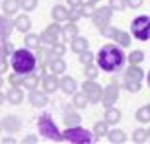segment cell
Returning <instances> with one entry per match:
<instances>
[{
    "label": "cell",
    "instance_id": "1",
    "mask_svg": "<svg viewBox=\"0 0 150 144\" xmlns=\"http://www.w3.org/2000/svg\"><path fill=\"white\" fill-rule=\"evenodd\" d=\"M96 62H98V68H101L103 72H121L123 66H125V55L123 51L117 47V45H105L98 51V56H96Z\"/></svg>",
    "mask_w": 150,
    "mask_h": 144
},
{
    "label": "cell",
    "instance_id": "2",
    "mask_svg": "<svg viewBox=\"0 0 150 144\" xmlns=\"http://www.w3.org/2000/svg\"><path fill=\"white\" fill-rule=\"evenodd\" d=\"M10 64H12V68H14V72L25 76V74L35 72V68H37V59H35V55L25 47V49H18V51L12 53Z\"/></svg>",
    "mask_w": 150,
    "mask_h": 144
},
{
    "label": "cell",
    "instance_id": "3",
    "mask_svg": "<svg viewBox=\"0 0 150 144\" xmlns=\"http://www.w3.org/2000/svg\"><path fill=\"white\" fill-rule=\"evenodd\" d=\"M62 140H67V142H74V144H90L96 140V134H92L90 131L82 127H68L64 133H62Z\"/></svg>",
    "mask_w": 150,
    "mask_h": 144
},
{
    "label": "cell",
    "instance_id": "4",
    "mask_svg": "<svg viewBox=\"0 0 150 144\" xmlns=\"http://www.w3.org/2000/svg\"><path fill=\"white\" fill-rule=\"evenodd\" d=\"M131 31L139 41H148L150 39V18L148 16H139L134 18L131 23Z\"/></svg>",
    "mask_w": 150,
    "mask_h": 144
},
{
    "label": "cell",
    "instance_id": "5",
    "mask_svg": "<svg viewBox=\"0 0 150 144\" xmlns=\"http://www.w3.org/2000/svg\"><path fill=\"white\" fill-rule=\"evenodd\" d=\"M37 125H39V131H41V136H47L49 140H62V134L59 133L57 125L53 123V119L49 115H43Z\"/></svg>",
    "mask_w": 150,
    "mask_h": 144
},
{
    "label": "cell",
    "instance_id": "6",
    "mask_svg": "<svg viewBox=\"0 0 150 144\" xmlns=\"http://www.w3.org/2000/svg\"><path fill=\"white\" fill-rule=\"evenodd\" d=\"M140 80H142V70L137 64H131V68L125 72V86H127V90L129 92H139Z\"/></svg>",
    "mask_w": 150,
    "mask_h": 144
},
{
    "label": "cell",
    "instance_id": "7",
    "mask_svg": "<svg viewBox=\"0 0 150 144\" xmlns=\"http://www.w3.org/2000/svg\"><path fill=\"white\" fill-rule=\"evenodd\" d=\"M82 90H84V94H86V97H88L90 103H98V101L101 100V88L94 82V80H86L84 86H82Z\"/></svg>",
    "mask_w": 150,
    "mask_h": 144
},
{
    "label": "cell",
    "instance_id": "8",
    "mask_svg": "<svg viewBox=\"0 0 150 144\" xmlns=\"http://www.w3.org/2000/svg\"><path fill=\"white\" fill-rule=\"evenodd\" d=\"M111 8L107 6V8H98V10H94V14H92V18H94V23L98 25V28H101V25H105V23H109V20H111Z\"/></svg>",
    "mask_w": 150,
    "mask_h": 144
},
{
    "label": "cell",
    "instance_id": "9",
    "mask_svg": "<svg viewBox=\"0 0 150 144\" xmlns=\"http://www.w3.org/2000/svg\"><path fill=\"white\" fill-rule=\"evenodd\" d=\"M117 95H119V90H117V86L115 84H109L105 90H101V100L100 101H103V105H113L117 101Z\"/></svg>",
    "mask_w": 150,
    "mask_h": 144
},
{
    "label": "cell",
    "instance_id": "10",
    "mask_svg": "<svg viewBox=\"0 0 150 144\" xmlns=\"http://www.w3.org/2000/svg\"><path fill=\"white\" fill-rule=\"evenodd\" d=\"M59 88H61L64 94H74V92H76V80L70 78V76H64L61 82H59Z\"/></svg>",
    "mask_w": 150,
    "mask_h": 144
},
{
    "label": "cell",
    "instance_id": "11",
    "mask_svg": "<svg viewBox=\"0 0 150 144\" xmlns=\"http://www.w3.org/2000/svg\"><path fill=\"white\" fill-rule=\"evenodd\" d=\"M29 101H31V105H35V107H43V105H47V95L45 94H41V92H37V90H31V94H29Z\"/></svg>",
    "mask_w": 150,
    "mask_h": 144
},
{
    "label": "cell",
    "instance_id": "12",
    "mask_svg": "<svg viewBox=\"0 0 150 144\" xmlns=\"http://www.w3.org/2000/svg\"><path fill=\"white\" fill-rule=\"evenodd\" d=\"M61 35L64 37V41H70L78 35V28H76V22H70L67 23L64 28H61Z\"/></svg>",
    "mask_w": 150,
    "mask_h": 144
},
{
    "label": "cell",
    "instance_id": "13",
    "mask_svg": "<svg viewBox=\"0 0 150 144\" xmlns=\"http://www.w3.org/2000/svg\"><path fill=\"white\" fill-rule=\"evenodd\" d=\"M12 29H14V23L8 20V18L0 16V37L2 39H8L12 33Z\"/></svg>",
    "mask_w": 150,
    "mask_h": 144
},
{
    "label": "cell",
    "instance_id": "14",
    "mask_svg": "<svg viewBox=\"0 0 150 144\" xmlns=\"http://www.w3.org/2000/svg\"><path fill=\"white\" fill-rule=\"evenodd\" d=\"M14 28H16L18 31L25 33V31H29V28H31V20H29L28 16H18L16 20H14Z\"/></svg>",
    "mask_w": 150,
    "mask_h": 144
},
{
    "label": "cell",
    "instance_id": "15",
    "mask_svg": "<svg viewBox=\"0 0 150 144\" xmlns=\"http://www.w3.org/2000/svg\"><path fill=\"white\" fill-rule=\"evenodd\" d=\"M6 100L10 101V103H14V105H18V103L23 100V92L18 88V86H14V88H10V92L6 94Z\"/></svg>",
    "mask_w": 150,
    "mask_h": 144
},
{
    "label": "cell",
    "instance_id": "16",
    "mask_svg": "<svg viewBox=\"0 0 150 144\" xmlns=\"http://www.w3.org/2000/svg\"><path fill=\"white\" fill-rule=\"evenodd\" d=\"M20 127H22V123H20V119H18V117H6L4 123H2V128L10 131V133L20 131Z\"/></svg>",
    "mask_w": 150,
    "mask_h": 144
},
{
    "label": "cell",
    "instance_id": "17",
    "mask_svg": "<svg viewBox=\"0 0 150 144\" xmlns=\"http://www.w3.org/2000/svg\"><path fill=\"white\" fill-rule=\"evenodd\" d=\"M57 88H59V80H57V76H43V90L47 92V94L57 92Z\"/></svg>",
    "mask_w": 150,
    "mask_h": 144
},
{
    "label": "cell",
    "instance_id": "18",
    "mask_svg": "<svg viewBox=\"0 0 150 144\" xmlns=\"http://www.w3.org/2000/svg\"><path fill=\"white\" fill-rule=\"evenodd\" d=\"M72 41V51L74 53H84V51H88V39H84V37H74L70 39Z\"/></svg>",
    "mask_w": 150,
    "mask_h": 144
},
{
    "label": "cell",
    "instance_id": "19",
    "mask_svg": "<svg viewBox=\"0 0 150 144\" xmlns=\"http://www.w3.org/2000/svg\"><path fill=\"white\" fill-rule=\"evenodd\" d=\"M51 14H53V20H55V22H64V20H68V10L64 8V6L57 4Z\"/></svg>",
    "mask_w": 150,
    "mask_h": 144
},
{
    "label": "cell",
    "instance_id": "20",
    "mask_svg": "<svg viewBox=\"0 0 150 144\" xmlns=\"http://www.w3.org/2000/svg\"><path fill=\"white\" fill-rule=\"evenodd\" d=\"M2 8H4V12L8 16H12V14H16L20 10V0H4L2 2Z\"/></svg>",
    "mask_w": 150,
    "mask_h": 144
},
{
    "label": "cell",
    "instance_id": "21",
    "mask_svg": "<svg viewBox=\"0 0 150 144\" xmlns=\"http://www.w3.org/2000/svg\"><path fill=\"white\" fill-rule=\"evenodd\" d=\"M22 84L28 90H35V86L39 84V76H37V74H33V72H31V74H25L23 80H22Z\"/></svg>",
    "mask_w": 150,
    "mask_h": 144
},
{
    "label": "cell",
    "instance_id": "22",
    "mask_svg": "<svg viewBox=\"0 0 150 144\" xmlns=\"http://www.w3.org/2000/svg\"><path fill=\"white\" fill-rule=\"evenodd\" d=\"M51 70L55 72V74H62V72L67 70V64L62 61L61 56H53V62H51Z\"/></svg>",
    "mask_w": 150,
    "mask_h": 144
},
{
    "label": "cell",
    "instance_id": "23",
    "mask_svg": "<svg viewBox=\"0 0 150 144\" xmlns=\"http://www.w3.org/2000/svg\"><path fill=\"white\" fill-rule=\"evenodd\" d=\"M113 39H115L117 43H121V47H129V45H131V37H129L125 31H121V29H115Z\"/></svg>",
    "mask_w": 150,
    "mask_h": 144
},
{
    "label": "cell",
    "instance_id": "24",
    "mask_svg": "<svg viewBox=\"0 0 150 144\" xmlns=\"http://www.w3.org/2000/svg\"><path fill=\"white\" fill-rule=\"evenodd\" d=\"M119 119H121V113H119V109H115V107H107V111H105V123H117L119 121Z\"/></svg>",
    "mask_w": 150,
    "mask_h": 144
},
{
    "label": "cell",
    "instance_id": "25",
    "mask_svg": "<svg viewBox=\"0 0 150 144\" xmlns=\"http://www.w3.org/2000/svg\"><path fill=\"white\" fill-rule=\"evenodd\" d=\"M39 41H41V43H47V45H55L57 41H59V35L51 33L49 29H45L43 33H41V37H39Z\"/></svg>",
    "mask_w": 150,
    "mask_h": 144
},
{
    "label": "cell",
    "instance_id": "26",
    "mask_svg": "<svg viewBox=\"0 0 150 144\" xmlns=\"http://www.w3.org/2000/svg\"><path fill=\"white\" fill-rule=\"evenodd\" d=\"M88 97H86V94L84 92H80V94H76L74 92V105L78 107V109H82V107H88Z\"/></svg>",
    "mask_w": 150,
    "mask_h": 144
},
{
    "label": "cell",
    "instance_id": "27",
    "mask_svg": "<svg viewBox=\"0 0 150 144\" xmlns=\"http://www.w3.org/2000/svg\"><path fill=\"white\" fill-rule=\"evenodd\" d=\"M137 121L140 123H148L150 121V105H144L137 111Z\"/></svg>",
    "mask_w": 150,
    "mask_h": 144
},
{
    "label": "cell",
    "instance_id": "28",
    "mask_svg": "<svg viewBox=\"0 0 150 144\" xmlns=\"http://www.w3.org/2000/svg\"><path fill=\"white\" fill-rule=\"evenodd\" d=\"M107 138H109V142H125V134H123V131H111V133H107Z\"/></svg>",
    "mask_w": 150,
    "mask_h": 144
},
{
    "label": "cell",
    "instance_id": "29",
    "mask_svg": "<svg viewBox=\"0 0 150 144\" xmlns=\"http://www.w3.org/2000/svg\"><path fill=\"white\" fill-rule=\"evenodd\" d=\"M39 43H41V41H39V35L29 33L28 37H25V47H28V49H37Z\"/></svg>",
    "mask_w": 150,
    "mask_h": 144
},
{
    "label": "cell",
    "instance_id": "30",
    "mask_svg": "<svg viewBox=\"0 0 150 144\" xmlns=\"http://www.w3.org/2000/svg\"><path fill=\"white\" fill-rule=\"evenodd\" d=\"M142 59H144V53H142V51H133V53L129 55L127 61L131 62V64H140V62H142Z\"/></svg>",
    "mask_w": 150,
    "mask_h": 144
},
{
    "label": "cell",
    "instance_id": "31",
    "mask_svg": "<svg viewBox=\"0 0 150 144\" xmlns=\"http://www.w3.org/2000/svg\"><path fill=\"white\" fill-rule=\"evenodd\" d=\"M94 134H96V138H98V136H105L107 134V123L105 121L98 123V125L94 127Z\"/></svg>",
    "mask_w": 150,
    "mask_h": 144
},
{
    "label": "cell",
    "instance_id": "32",
    "mask_svg": "<svg viewBox=\"0 0 150 144\" xmlns=\"http://www.w3.org/2000/svg\"><path fill=\"white\" fill-rule=\"evenodd\" d=\"M133 140L134 142H146L148 140V133H146L144 128H137L134 134H133Z\"/></svg>",
    "mask_w": 150,
    "mask_h": 144
},
{
    "label": "cell",
    "instance_id": "33",
    "mask_svg": "<svg viewBox=\"0 0 150 144\" xmlns=\"http://www.w3.org/2000/svg\"><path fill=\"white\" fill-rule=\"evenodd\" d=\"M64 121H67L68 127H76L78 123H80V115H76V113H72V111H68L67 117H64Z\"/></svg>",
    "mask_w": 150,
    "mask_h": 144
},
{
    "label": "cell",
    "instance_id": "34",
    "mask_svg": "<svg viewBox=\"0 0 150 144\" xmlns=\"http://www.w3.org/2000/svg\"><path fill=\"white\" fill-rule=\"evenodd\" d=\"M84 74H86L88 80H96V76H98V68L92 66V64H86V72H84Z\"/></svg>",
    "mask_w": 150,
    "mask_h": 144
},
{
    "label": "cell",
    "instance_id": "35",
    "mask_svg": "<svg viewBox=\"0 0 150 144\" xmlns=\"http://www.w3.org/2000/svg\"><path fill=\"white\" fill-rule=\"evenodd\" d=\"M20 6H22L25 12H29V10H33L35 6H37V0H20Z\"/></svg>",
    "mask_w": 150,
    "mask_h": 144
},
{
    "label": "cell",
    "instance_id": "36",
    "mask_svg": "<svg viewBox=\"0 0 150 144\" xmlns=\"http://www.w3.org/2000/svg\"><path fill=\"white\" fill-rule=\"evenodd\" d=\"M100 33L101 35H105V37H113V33H115V28H111V25H101L100 28Z\"/></svg>",
    "mask_w": 150,
    "mask_h": 144
},
{
    "label": "cell",
    "instance_id": "37",
    "mask_svg": "<svg viewBox=\"0 0 150 144\" xmlns=\"http://www.w3.org/2000/svg\"><path fill=\"white\" fill-rule=\"evenodd\" d=\"M80 18H82L80 8H72V10L68 12V20H70V22H76V20H80Z\"/></svg>",
    "mask_w": 150,
    "mask_h": 144
},
{
    "label": "cell",
    "instance_id": "38",
    "mask_svg": "<svg viewBox=\"0 0 150 144\" xmlns=\"http://www.w3.org/2000/svg\"><path fill=\"white\" fill-rule=\"evenodd\" d=\"M62 55H64V45H61L57 41V43L53 45V56H62Z\"/></svg>",
    "mask_w": 150,
    "mask_h": 144
},
{
    "label": "cell",
    "instance_id": "39",
    "mask_svg": "<svg viewBox=\"0 0 150 144\" xmlns=\"http://www.w3.org/2000/svg\"><path fill=\"white\" fill-rule=\"evenodd\" d=\"M109 8L111 10H123L125 8V0H109Z\"/></svg>",
    "mask_w": 150,
    "mask_h": 144
},
{
    "label": "cell",
    "instance_id": "40",
    "mask_svg": "<svg viewBox=\"0 0 150 144\" xmlns=\"http://www.w3.org/2000/svg\"><path fill=\"white\" fill-rule=\"evenodd\" d=\"M92 61H94V56L90 55L88 51H84V53H80V62H82V64H92Z\"/></svg>",
    "mask_w": 150,
    "mask_h": 144
},
{
    "label": "cell",
    "instance_id": "41",
    "mask_svg": "<svg viewBox=\"0 0 150 144\" xmlns=\"http://www.w3.org/2000/svg\"><path fill=\"white\" fill-rule=\"evenodd\" d=\"M142 2L144 0H125V6H129V8H140Z\"/></svg>",
    "mask_w": 150,
    "mask_h": 144
},
{
    "label": "cell",
    "instance_id": "42",
    "mask_svg": "<svg viewBox=\"0 0 150 144\" xmlns=\"http://www.w3.org/2000/svg\"><path fill=\"white\" fill-rule=\"evenodd\" d=\"M22 80H23V76H22V74H18V72L10 76V82L14 84V86H18V84H22Z\"/></svg>",
    "mask_w": 150,
    "mask_h": 144
},
{
    "label": "cell",
    "instance_id": "43",
    "mask_svg": "<svg viewBox=\"0 0 150 144\" xmlns=\"http://www.w3.org/2000/svg\"><path fill=\"white\" fill-rule=\"evenodd\" d=\"M68 6L70 8H80L82 6V0H68Z\"/></svg>",
    "mask_w": 150,
    "mask_h": 144
},
{
    "label": "cell",
    "instance_id": "44",
    "mask_svg": "<svg viewBox=\"0 0 150 144\" xmlns=\"http://www.w3.org/2000/svg\"><path fill=\"white\" fill-rule=\"evenodd\" d=\"M47 56H49V51H39V59H41V62L47 61Z\"/></svg>",
    "mask_w": 150,
    "mask_h": 144
},
{
    "label": "cell",
    "instance_id": "45",
    "mask_svg": "<svg viewBox=\"0 0 150 144\" xmlns=\"http://www.w3.org/2000/svg\"><path fill=\"white\" fill-rule=\"evenodd\" d=\"M23 142H37V138H35V136H25Z\"/></svg>",
    "mask_w": 150,
    "mask_h": 144
},
{
    "label": "cell",
    "instance_id": "46",
    "mask_svg": "<svg viewBox=\"0 0 150 144\" xmlns=\"http://www.w3.org/2000/svg\"><path fill=\"white\" fill-rule=\"evenodd\" d=\"M4 41H6V39H2V37H0V51H2V45H4Z\"/></svg>",
    "mask_w": 150,
    "mask_h": 144
},
{
    "label": "cell",
    "instance_id": "47",
    "mask_svg": "<svg viewBox=\"0 0 150 144\" xmlns=\"http://www.w3.org/2000/svg\"><path fill=\"white\" fill-rule=\"evenodd\" d=\"M2 103H4V95L0 94V105H2Z\"/></svg>",
    "mask_w": 150,
    "mask_h": 144
},
{
    "label": "cell",
    "instance_id": "48",
    "mask_svg": "<svg viewBox=\"0 0 150 144\" xmlns=\"http://www.w3.org/2000/svg\"><path fill=\"white\" fill-rule=\"evenodd\" d=\"M148 86H150V72H148Z\"/></svg>",
    "mask_w": 150,
    "mask_h": 144
},
{
    "label": "cell",
    "instance_id": "49",
    "mask_svg": "<svg viewBox=\"0 0 150 144\" xmlns=\"http://www.w3.org/2000/svg\"><path fill=\"white\" fill-rule=\"evenodd\" d=\"M0 86H2V78H0Z\"/></svg>",
    "mask_w": 150,
    "mask_h": 144
},
{
    "label": "cell",
    "instance_id": "50",
    "mask_svg": "<svg viewBox=\"0 0 150 144\" xmlns=\"http://www.w3.org/2000/svg\"><path fill=\"white\" fill-rule=\"evenodd\" d=\"M146 133H148V136H150V131H146Z\"/></svg>",
    "mask_w": 150,
    "mask_h": 144
},
{
    "label": "cell",
    "instance_id": "51",
    "mask_svg": "<svg viewBox=\"0 0 150 144\" xmlns=\"http://www.w3.org/2000/svg\"><path fill=\"white\" fill-rule=\"evenodd\" d=\"M0 131H2V125H0Z\"/></svg>",
    "mask_w": 150,
    "mask_h": 144
}]
</instances>
